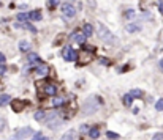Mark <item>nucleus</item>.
I'll use <instances>...</instances> for the list:
<instances>
[{
	"label": "nucleus",
	"instance_id": "obj_8",
	"mask_svg": "<svg viewBox=\"0 0 163 140\" xmlns=\"http://www.w3.org/2000/svg\"><path fill=\"white\" fill-rule=\"evenodd\" d=\"M24 106H25V102L21 101V99H13L11 101V107H13V110H15V112H22Z\"/></svg>",
	"mask_w": 163,
	"mask_h": 140
},
{
	"label": "nucleus",
	"instance_id": "obj_11",
	"mask_svg": "<svg viewBox=\"0 0 163 140\" xmlns=\"http://www.w3.org/2000/svg\"><path fill=\"white\" fill-rule=\"evenodd\" d=\"M45 93L49 94V96H54V94L57 93V87L54 85V83H48V85L45 87Z\"/></svg>",
	"mask_w": 163,
	"mask_h": 140
},
{
	"label": "nucleus",
	"instance_id": "obj_14",
	"mask_svg": "<svg viewBox=\"0 0 163 140\" xmlns=\"http://www.w3.org/2000/svg\"><path fill=\"white\" fill-rule=\"evenodd\" d=\"M10 102H11V96L10 94H2L0 96V107H5Z\"/></svg>",
	"mask_w": 163,
	"mask_h": 140
},
{
	"label": "nucleus",
	"instance_id": "obj_31",
	"mask_svg": "<svg viewBox=\"0 0 163 140\" xmlns=\"http://www.w3.org/2000/svg\"><path fill=\"white\" fill-rule=\"evenodd\" d=\"M158 11H160V14L163 16V0H160V2H158Z\"/></svg>",
	"mask_w": 163,
	"mask_h": 140
},
{
	"label": "nucleus",
	"instance_id": "obj_10",
	"mask_svg": "<svg viewBox=\"0 0 163 140\" xmlns=\"http://www.w3.org/2000/svg\"><path fill=\"white\" fill-rule=\"evenodd\" d=\"M86 38H87V36H86L84 33H73V35H71V39L75 41V43H78V44H83L84 41H86Z\"/></svg>",
	"mask_w": 163,
	"mask_h": 140
},
{
	"label": "nucleus",
	"instance_id": "obj_2",
	"mask_svg": "<svg viewBox=\"0 0 163 140\" xmlns=\"http://www.w3.org/2000/svg\"><path fill=\"white\" fill-rule=\"evenodd\" d=\"M100 96H90L89 99L86 101L84 104V110H83V114L84 115H92L95 114V112L98 110V106H100Z\"/></svg>",
	"mask_w": 163,
	"mask_h": 140
},
{
	"label": "nucleus",
	"instance_id": "obj_34",
	"mask_svg": "<svg viewBox=\"0 0 163 140\" xmlns=\"http://www.w3.org/2000/svg\"><path fill=\"white\" fill-rule=\"evenodd\" d=\"M160 66H161V68H163V60H161V62H160Z\"/></svg>",
	"mask_w": 163,
	"mask_h": 140
},
{
	"label": "nucleus",
	"instance_id": "obj_17",
	"mask_svg": "<svg viewBox=\"0 0 163 140\" xmlns=\"http://www.w3.org/2000/svg\"><path fill=\"white\" fill-rule=\"evenodd\" d=\"M122 102H124V106H131V102H133V96L128 93V94H125L124 98H122Z\"/></svg>",
	"mask_w": 163,
	"mask_h": 140
},
{
	"label": "nucleus",
	"instance_id": "obj_12",
	"mask_svg": "<svg viewBox=\"0 0 163 140\" xmlns=\"http://www.w3.org/2000/svg\"><path fill=\"white\" fill-rule=\"evenodd\" d=\"M75 137H76V131H75V129H70V131H66V132L60 137V140H75Z\"/></svg>",
	"mask_w": 163,
	"mask_h": 140
},
{
	"label": "nucleus",
	"instance_id": "obj_4",
	"mask_svg": "<svg viewBox=\"0 0 163 140\" xmlns=\"http://www.w3.org/2000/svg\"><path fill=\"white\" fill-rule=\"evenodd\" d=\"M62 57L66 62H75V60H78V52L71 46H65L63 50H62Z\"/></svg>",
	"mask_w": 163,
	"mask_h": 140
},
{
	"label": "nucleus",
	"instance_id": "obj_9",
	"mask_svg": "<svg viewBox=\"0 0 163 140\" xmlns=\"http://www.w3.org/2000/svg\"><path fill=\"white\" fill-rule=\"evenodd\" d=\"M125 30H127L128 33L139 32V30H141V25H139V24H136V22H128V24L125 25Z\"/></svg>",
	"mask_w": 163,
	"mask_h": 140
},
{
	"label": "nucleus",
	"instance_id": "obj_19",
	"mask_svg": "<svg viewBox=\"0 0 163 140\" xmlns=\"http://www.w3.org/2000/svg\"><path fill=\"white\" fill-rule=\"evenodd\" d=\"M45 118H46V112H45V110L35 112V120H36V121H41V120H45Z\"/></svg>",
	"mask_w": 163,
	"mask_h": 140
},
{
	"label": "nucleus",
	"instance_id": "obj_32",
	"mask_svg": "<svg viewBox=\"0 0 163 140\" xmlns=\"http://www.w3.org/2000/svg\"><path fill=\"white\" fill-rule=\"evenodd\" d=\"M59 3V0H49V6H56Z\"/></svg>",
	"mask_w": 163,
	"mask_h": 140
},
{
	"label": "nucleus",
	"instance_id": "obj_23",
	"mask_svg": "<svg viewBox=\"0 0 163 140\" xmlns=\"http://www.w3.org/2000/svg\"><path fill=\"white\" fill-rule=\"evenodd\" d=\"M30 18H29V14L27 13H19L18 14V21H21V22H25V21H29Z\"/></svg>",
	"mask_w": 163,
	"mask_h": 140
},
{
	"label": "nucleus",
	"instance_id": "obj_15",
	"mask_svg": "<svg viewBox=\"0 0 163 140\" xmlns=\"http://www.w3.org/2000/svg\"><path fill=\"white\" fill-rule=\"evenodd\" d=\"M19 50L21 52H29L30 50V43H29V41H21V43H19Z\"/></svg>",
	"mask_w": 163,
	"mask_h": 140
},
{
	"label": "nucleus",
	"instance_id": "obj_33",
	"mask_svg": "<svg viewBox=\"0 0 163 140\" xmlns=\"http://www.w3.org/2000/svg\"><path fill=\"white\" fill-rule=\"evenodd\" d=\"M0 63H5V55L0 52Z\"/></svg>",
	"mask_w": 163,
	"mask_h": 140
},
{
	"label": "nucleus",
	"instance_id": "obj_18",
	"mask_svg": "<svg viewBox=\"0 0 163 140\" xmlns=\"http://www.w3.org/2000/svg\"><path fill=\"white\" fill-rule=\"evenodd\" d=\"M83 30H84V35H86V36H90V35L93 33V27H92L90 24H84Z\"/></svg>",
	"mask_w": 163,
	"mask_h": 140
},
{
	"label": "nucleus",
	"instance_id": "obj_6",
	"mask_svg": "<svg viewBox=\"0 0 163 140\" xmlns=\"http://www.w3.org/2000/svg\"><path fill=\"white\" fill-rule=\"evenodd\" d=\"M60 11H62L63 18H66V19H71V18H75V14H76V10H75V6H73L71 3H63V5L60 6Z\"/></svg>",
	"mask_w": 163,
	"mask_h": 140
},
{
	"label": "nucleus",
	"instance_id": "obj_29",
	"mask_svg": "<svg viewBox=\"0 0 163 140\" xmlns=\"http://www.w3.org/2000/svg\"><path fill=\"white\" fill-rule=\"evenodd\" d=\"M5 73H6V66H5L3 63H0V76L5 74Z\"/></svg>",
	"mask_w": 163,
	"mask_h": 140
},
{
	"label": "nucleus",
	"instance_id": "obj_28",
	"mask_svg": "<svg viewBox=\"0 0 163 140\" xmlns=\"http://www.w3.org/2000/svg\"><path fill=\"white\" fill-rule=\"evenodd\" d=\"M5 126H6V121H5L3 118H0V132L5 129Z\"/></svg>",
	"mask_w": 163,
	"mask_h": 140
},
{
	"label": "nucleus",
	"instance_id": "obj_20",
	"mask_svg": "<svg viewBox=\"0 0 163 140\" xmlns=\"http://www.w3.org/2000/svg\"><path fill=\"white\" fill-rule=\"evenodd\" d=\"M130 94L133 96V98H141L144 93H143V90H138V88H133V90H130Z\"/></svg>",
	"mask_w": 163,
	"mask_h": 140
},
{
	"label": "nucleus",
	"instance_id": "obj_24",
	"mask_svg": "<svg viewBox=\"0 0 163 140\" xmlns=\"http://www.w3.org/2000/svg\"><path fill=\"white\" fill-rule=\"evenodd\" d=\"M155 110H163V99H158L157 102H155Z\"/></svg>",
	"mask_w": 163,
	"mask_h": 140
},
{
	"label": "nucleus",
	"instance_id": "obj_27",
	"mask_svg": "<svg viewBox=\"0 0 163 140\" xmlns=\"http://www.w3.org/2000/svg\"><path fill=\"white\" fill-rule=\"evenodd\" d=\"M152 140H163V132H157V134L152 137Z\"/></svg>",
	"mask_w": 163,
	"mask_h": 140
},
{
	"label": "nucleus",
	"instance_id": "obj_30",
	"mask_svg": "<svg viewBox=\"0 0 163 140\" xmlns=\"http://www.w3.org/2000/svg\"><path fill=\"white\" fill-rule=\"evenodd\" d=\"M125 16H127V18H133V16H135V10H128V11L125 13Z\"/></svg>",
	"mask_w": 163,
	"mask_h": 140
},
{
	"label": "nucleus",
	"instance_id": "obj_16",
	"mask_svg": "<svg viewBox=\"0 0 163 140\" xmlns=\"http://www.w3.org/2000/svg\"><path fill=\"white\" fill-rule=\"evenodd\" d=\"M98 135H100V129L98 128H90L89 129V137L90 138H98Z\"/></svg>",
	"mask_w": 163,
	"mask_h": 140
},
{
	"label": "nucleus",
	"instance_id": "obj_7",
	"mask_svg": "<svg viewBox=\"0 0 163 140\" xmlns=\"http://www.w3.org/2000/svg\"><path fill=\"white\" fill-rule=\"evenodd\" d=\"M35 73H36L38 76L45 77V76H48V74H49V66H48V65H45V63H38V65H36V68H35Z\"/></svg>",
	"mask_w": 163,
	"mask_h": 140
},
{
	"label": "nucleus",
	"instance_id": "obj_22",
	"mask_svg": "<svg viewBox=\"0 0 163 140\" xmlns=\"http://www.w3.org/2000/svg\"><path fill=\"white\" fill-rule=\"evenodd\" d=\"M63 102H65L63 98H54V101H52L54 107H60V106H63Z\"/></svg>",
	"mask_w": 163,
	"mask_h": 140
},
{
	"label": "nucleus",
	"instance_id": "obj_1",
	"mask_svg": "<svg viewBox=\"0 0 163 140\" xmlns=\"http://www.w3.org/2000/svg\"><path fill=\"white\" fill-rule=\"evenodd\" d=\"M95 30H97V33H98V38L101 39V41H105L106 44H111V43H114V35H113V32L108 29V27L105 25V24H101V22H98L97 24V27H95Z\"/></svg>",
	"mask_w": 163,
	"mask_h": 140
},
{
	"label": "nucleus",
	"instance_id": "obj_25",
	"mask_svg": "<svg viewBox=\"0 0 163 140\" xmlns=\"http://www.w3.org/2000/svg\"><path fill=\"white\" fill-rule=\"evenodd\" d=\"M32 140H48V138H46L41 132H36V134H35V137H33Z\"/></svg>",
	"mask_w": 163,
	"mask_h": 140
},
{
	"label": "nucleus",
	"instance_id": "obj_21",
	"mask_svg": "<svg viewBox=\"0 0 163 140\" xmlns=\"http://www.w3.org/2000/svg\"><path fill=\"white\" fill-rule=\"evenodd\" d=\"M38 60H40V57L36 54H33V52H30L29 57H27V62H29V63H33V62H38Z\"/></svg>",
	"mask_w": 163,
	"mask_h": 140
},
{
	"label": "nucleus",
	"instance_id": "obj_13",
	"mask_svg": "<svg viewBox=\"0 0 163 140\" xmlns=\"http://www.w3.org/2000/svg\"><path fill=\"white\" fill-rule=\"evenodd\" d=\"M29 18H30V21H41V11L40 10H35V11H32V13H29Z\"/></svg>",
	"mask_w": 163,
	"mask_h": 140
},
{
	"label": "nucleus",
	"instance_id": "obj_26",
	"mask_svg": "<svg viewBox=\"0 0 163 140\" xmlns=\"http://www.w3.org/2000/svg\"><path fill=\"white\" fill-rule=\"evenodd\" d=\"M106 135L109 137V138H114V140H116V138H119V134H116V132H113V131H108V132H106Z\"/></svg>",
	"mask_w": 163,
	"mask_h": 140
},
{
	"label": "nucleus",
	"instance_id": "obj_3",
	"mask_svg": "<svg viewBox=\"0 0 163 140\" xmlns=\"http://www.w3.org/2000/svg\"><path fill=\"white\" fill-rule=\"evenodd\" d=\"M62 124H63V121H62V118H60L57 110L51 112V114L46 117V126L49 129H57V128H60Z\"/></svg>",
	"mask_w": 163,
	"mask_h": 140
},
{
	"label": "nucleus",
	"instance_id": "obj_5",
	"mask_svg": "<svg viewBox=\"0 0 163 140\" xmlns=\"http://www.w3.org/2000/svg\"><path fill=\"white\" fill-rule=\"evenodd\" d=\"M32 134H33V129L30 128V126H25V128H22V129L16 131V134L13 135L10 140H24V138H27V137L32 135Z\"/></svg>",
	"mask_w": 163,
	"mask_h": 140
}]
</instances>
